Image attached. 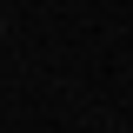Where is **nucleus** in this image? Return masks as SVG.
I'll use <instances>...</instances> for the list:
<instances>
[]
</instances>
